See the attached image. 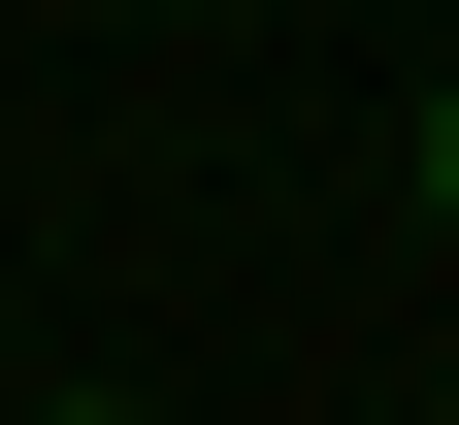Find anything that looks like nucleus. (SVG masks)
Here are the masks:
<instances>
[{
	"label": "nucleus",
	"mask_w": 459,
	"mask_h": 425,
	"mask_svg": "<svg viewBox=\"0 0 459 425\" xmlns=\"http://www.w3.org/2000/svg\"><path fill=\"white\" fill-rule=\"evenodd\" d=\"M427 229H459V66H427Z\"/></svg>",
	"instance_id": "obj_1"
},
{
	"label": "nucleus",
	"mask_w": 459,
	"mask_h": 425,
	"mask_svg": "<svg viewBox=\"0 0 459 425\" xmlns=\"http://www.w3.org/2000/svg\"><path fill=\"white\" fill-rule=\"evenodd\" d=\"M66 425H132V393H66Z\"/></svg>",
	"instance_id": "obj_2"
},
{
	"label": "nucleus",
	"mask_w": 459,
	"mask_h": 425,
	"mask_svg": "<svg viewBox=\"0 0 459 425\" xmlns=\"http://www.w3.org/2000/svg\"><path fill=\"white\" fill-rule=\"evenodd\" d=\"M427 425H459V360H427Z\"/></svg>",
	"instance_id": "obj_3"
}]
</instances>
